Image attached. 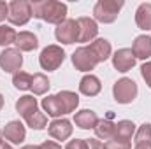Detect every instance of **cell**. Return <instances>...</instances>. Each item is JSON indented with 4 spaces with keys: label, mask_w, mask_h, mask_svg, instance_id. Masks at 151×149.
<instances>
[{
    "label": "cell",
    "mask_w": 151,
    "mask_h": 149,
    "mask_svg": "<svg viewBox=\"0 0 151 149\" xmlns=\"http://www.w3.org/2000/svg\"><path fill=\"white\" fill-rule=\"evenodd\" d=\"M32 16L46 23L60 25L67 18V5L56 0H37L32 4Z\"/></svg>",
    "instance_id": "obj_1"
},
{
    "label": "cell",
    "mask_w": 151,
    "mask_h": 149,
    "mask_svg": "<svg viewBox=\"0 0 151 149\" xmlns=\"http://www.w3.org/2000/svg\"><path fill=\"white\" fill-rule=\"evenodd\" d=\"M16 111L21 114V117L27 121V125L34 130H42L47 123L46 114L39 111L37 100L30 95H25L16 102Z\"/></svg>",
    "instance_id": "obj_2"
},
{
    "label": "cell",
    "mask_w": 151,
    "mask_h": 149,
    "mask_svg": "<svg viewBox=\"0 0 151 149\" xmlns=\"http://www.w3.org/2000/svg\"><path fill=\"white\" fill-rule=\"evenodd\" d=\"M123 5L121 0H99L93 7L95 19L100 23H114Z\"/></svg>",
    "instance_id": "obj_3"
},
{
    "label": "cell",
    "mask_w": 151,
    "mask_h": 149,
    "mask_svg": "<svg viewBox=\"0 0 151 149\" xmlns=\"http://www.w3.org/2000/svg\"><path fill=\"white\" fill-rule=\"evenodd\" d=\"M113 95L118 104H132L134 98L137 97V84H135V81H132L128 77L118 79L113 86Z\"/></svg>",
    "instance_id": "obj_4"
},
{
    "label": "cell",
    "mask_w": 151,
    "mask_h": 149,
    "mask_svg": "<svg viewBox=\"0 0 151 149\" xmlns=\"http://www.w3.org/2000/svg\"><path fill=\"white\" fill-rule=\"evenodd\" d=\"M32 18V4L27 0H12L9 4V14L7 19L12 25H27Z\"/></svg>",
    "instance_id": "obj_5"
},
{
    "label": "cell",
    "mask_w": 151,
    "mask_h": 149,
    "mask_svg": "<svg viewBox=\"0 0 151 149\" xmlns=\"http://www.w3.org/2000/svg\"><path fill=\"white\" fill-rule=\"evenodd\" d=\"M65 60V51L60 46H47L42 49L40 56H39V63L44 70H56Z\"/></svg>",
    "instance_id": "obj_6"
},
{
    "label": "cell",
    "mask_w": 151,
    "mask_h": 149,
    "mask_svg": "<svg viewBox=\"0 0 151 149\" xmlns=\"http://www.w3.org/2000/svg\"><path fill=\"white\" fill-rule=\"evenodd\" d=\"M72 63L77 70L81 72H88V70H93L97 67V58L93 56V53L90 51V47H77L74 53H72Z\"/></svg>",
    "instance_id": "obj_7"
},
{
    "label": "cell",
    "mask_w": 151,
    "mask_h": 149,
    "mask_svg": "<svg viewBox=\"0 0 151 149\" xmlns=\"http://www.w3.org/2000/svg\"><path fill=\"white\" fill-rule=\"evenodd\" d=\"M21 65H23V56H21L19 49L9 47V49H4L0 53V67H2L4 72L16 74V72H19Z\"/></svg>",
    "instance_id": "obj_8"
},
{
    "label": "cell",
    "mask_w": 151,
    "mask_h": 149,
    "mask_svg": "<svg viewBox=\"0 0 151 149\" xmlns=\"http://www.w3.org/2000/svg\"><path fill=\"white\" fill-rule=\"evenodd\" d=\"M55 35L58 39V42L63 44H74L79 39V25L76 19H65L63 23H60L55 30Z\"/></svg>",
    "instance_id": "obj_9"
},
{
    "label": "cell",
    "mask_w": 151,
    "mask_h": 149,
    "mask_svg": "<svg viewBox=\"0 0 151 149\" xmlns=\"http://www.w3.org/2000/svg\"><path fill=\"white\" fill-rule=\"evenodd\" d=\"M135 60H137V58L134 56L132 49L123 47V49H118V51L114 53L113 65H114V69H116L118 72H128L130 69H134Z\"/></svg>",
    "instance_id": "obj_10"
},
{
    "label": "cell",
    "mask_w": 151,
    "mask_h": 149,
    "mask_svg": "<svg viewBox=\"0 0 151 149\" xmlns=\"http://www.w3.org/2000/svg\"><path fill=\"white\" fill-rule=\"evenodd\" d=\"M47 132L56 140H67L72 135V125L69 119H53L47 126Z\"/></svg>",
    "instance_id": "obj_11"
},
{
    "label": "cell",
    "mask_w": 151,
    "mask_h": 149,
    "mask_svg": "<svg viewBox=\"0 0 151 149\" xmlns=\"http://www.w3.org/2000/svg\"><path fill=\"white\" fill-rule=\"evenodd\" d=\"M77 25H79V42H90L97 37L99 34V27L97 23L91 19V18H79L77 19Z\"/></svg>",
    "instance_id": "obj_12"
},
{
    "label": "cell",
    "mask_w": 151,
    "mask_h": 149,
    "mask_svg": "<svg viewBox=\"0 0 151 149\" xmlns=\"http://www.w3.org/2000/svg\"><path fill=\"white\" fill-rule=\"evenodd\" d=\"M74 123H76V126H79L81 130H90V128L97 126L99 116H97V112H93L91 109H83V111L76 112Z\"/></svg>",
    "instance_id": "obj_13"
},
{
    "label": "cell",
    "mask_w": 151,
    "mask_h": 149,
    "mask_svg": "<svg viewBox=\"0 0 151 149\" xmlns=\"http://www.w3.org/2000/svg\"><path fill=\"white\" fill-rule=\"evenodd\" d=\"M132 53L139 60H148L151 56V37H148V35L135 37L134 44H132Z\"/></svg>",
    "instance_id": "obj_14"
},
{
    "label": "cell",
    "mask_w": 151,
    "mask_h": 149,
    "mask_svg": "<svg viewBox=\"0 0 151 149\" xmlns=\"http://www.w3.org/2000/svg\"><path fill=\"white\" fill-rule=\"evenodd\" d=\"M100 90H102V84H100V79L97 75L88 74L79 82V91L83 95H86V97H95V95L100 93Z\"/></svg>",
    "instance_id": "obj_15"
},
{
    "label": "cell",
    "mask_w": 151,
    "mask_h": 149,
    "mask_svg": "<svg viewBox=\"0 0 151 149\" xmlns=\"http://www.w3.org/2000/svg\"><path fill=\"white\" fill-rule=\"evenodd\" d=\"M4 135H5V139L11 140L12 144H19V142L25 140L27 132H25V126H23L19 121H11V123L5 125V128H4Z\"/></svg>",
    "instance_id": "obj_16"
},
{
    "label": "cell",
    "mask_w": 151,
    "mask_h": 149,
    "mask_svg": "<svg viewBox=\"0 0 151 149\" xmlns=\"http://www.w3.org/2000/svg\"><path fill=\"white\" fill-rule=\"evenodd\" d=\"M88 47H90V51L93 53V56L97 58L99 63H100V62H106V60L111 56V42L106 40V39H97V40H93Z\"/></svg>",
    "instance_id": "obj_17"
},
{
    "label": "cell",
    "mask_w": 151,
    "mask_h": 149,
    "mask_svg": "<svg viewBox=\"0 0 151 149\" xmlns=\"http://www.w3.org/2000/svg\"><path fill=\"white\" fill-rule=\"evenodd\" d=\"M56 98L62 105V111L63 114H69V112H74L76 107L79 105V97L76 95L74 91H69V90H63L60 93H56Z\"/></svg>",
    "instance_id": "obj_18"
},
{
    "label": "cell",
    "mask_w": 151,
    "mask_h": 149,
    "mask_svg": "<svg viewBox=\"0 0 151 149\" xmlns=\"http://www.w3.org/2000/svg\"><path fill=\"white\" fill-rule=\"evenodd\" d=\"M114 133H116V123L111 119H99L97 126H95V135L102 140H113Z\"/></svg>",
    "instance_id": "obj_19"
},
{
    "label": "cell",
    "mask_w": 151,
    "mask_h": 149,
    "mask_svg": "<svg viewBox=\"0 0 151 149\" xmlns=\"http://www.w3.org/2000/svg\"><path fill=\"white\" fill-rule=\"evenodd\" d=\"M14 44L18 46L19 51H34V49H37L39 40L32 32H19L16 35V42Z\"/></svg>",
    "instance_id": "obj_20"
},
{
    "label": "cell",
    "mask_w": 151,
    "mask_h": 149,
    "mask_svg": "<svg viewBox=\"0 0 151 149\" xmlns=\"http://www.w3.org/2000/svg\"><path fill=\"white\" fill-rule=\"evenodd\" d=\"M135 133V125L128 119H123V121H118L116 123V133H114V139L116 140H125V142H130L132 135Z\"/></svg>",
    "instance_id": "obj_21"
},
{
    "label": "cell",
    "mask_w": 151,
    "mask_h": 149,
    "mask_svg": "<svg viewBox=\"0 0 151 149\" xmlns=\"http://www.w3.org/2000/svg\"><path fill=\"white\" fill-rule=\"evenodd\" d=\"M135 23L141 30H151V4H141L137 7Z\"/></svg>",
    "instance_id": "obj_22"
},
{
    "label": "cell",
    "mask_w": 151,
    "mask_h": 149,
    "mask_svg": "<svg viewBox=\"0 0 151 149\" xmlns=\"http://www.w3.org/2000/svg\"><path fill=\"white\" fill-rule=\"evenodd\" d=\"M42 107H44V111L47 112V116H51V117H58V116L63 114L62 105H60L56 95H49V97H46V98L42 100Z\"/></svg>",
    "instance_id": "obj_23"
},
{
    "label": "cell",
    "mask_w": 151,
    "mask_h": 149,
    "mask_svg": "<svg viewBox=\"0 0 151 149\" xmlns=\"http://www.w3.org/2000/svg\"><path fill=\"white\" fill-rule=\"evenodd\" d=\"M49 86H51V84H49L47 77L39 72V74H35L34 79H32V88H30V90H32L35 95H44V93L49 90Z\"/></svg>",
    "instance_id": "obj_24"
},
{
    "label": "cell",
    "mask_w": 151,
    "mask_h": 149,
    "mask_svg": "<svg viewBox=\"0 0 151 149\" xmlns=\"http://www.w3.org/2000/svg\"><path fill=\"white\" fill-rule=\"evenodd\" d=\"M32 79H34V75L19 70V72H16L14 77H12V84H14V88L25 91V90H30V88H32Z\"/></svg>",
    "instance_id": "obj_25"
},
{
    "label": "cell",
    "mask_w": 151,
    "mask_h": 149,
    "mask_svg": "<svg viewBox=\"0 0 151 149\" xmlns=\"http://www.w3.org/2000/svg\"><path fill=\"white\" fill-rule=\"evenodd\" d=\"M16 32L14 28L7 27V25H0V46H9L16 42Z\"/></svg>",
    "instance_id": "obj_26"
},
{
    "label": "cell",
    "mask_w": 151,
    "mask_h": 149,
    "mask_svg": "<svg viewBox=\"0 0 151 149\" xmlns=\"http://www.w3.org/2000/svg\"><path fill=\"white\" fill-rule=\"evenodd\" d=\"M139 142H151V125L144 123L139 126V130L135 132V144Z\"/></svg>",
    "instance_id": "obj_27"
},
{
    "label": "cell",
    "mask_w": 151,
    "mask_h": 149,
    "mask_svg": "<svg viewBox=\"0 0 151 149\" xmlns=\"http://www.w3.org/2000/svg\"><path fill=\"white\" fill-rule=\"evenodd\" d=\"M104 149H132L130 146V142H125V140H107L106 144H104Z\"/></svg>",
    "instance_id": "obj_28"
},
{
    "label": "cell",
    "mask_w": 151,
    "mask_h": 149,
    "mask_svg": "<svg viewBox=\"0 0 151 149\" xmlns=\"http://www.w3.org/2000/svg\"><path fill=\"white\" fill-rule=\"evenodd\" d=\"M141 74H142V79L146 81V84L151 88V62H146L141 67Z\"/></svg>",
    "instance_id": "obj_29"
},
{
    "label": "cell",
    "mask_w": 151,
    "mask_h": 149,
    "mask_svg": "<svg viewBox=\"0 0 151 149\" xmlns=\"http://www.w3.org/2000/svg\"><path fill=\"white\" fill-rule=\"evenodd\" d=\"M65 149H88V142L84 139H76V140H70Z\"/></svg>",
    "instance_id": "obj_30"
},
{
    "label": "cell",
    "mask_w": 151,
    "mask_h": 149,
    "mask_svg": "<svg viewBox=\"0 0 151 149\" xmlns=\"http://www.w3.org/2000/svg\"><path fill=\"white\" fill-rule=\"evenodd\" d=\"M7 14H9V4L0 0V21H4L7 18Z\"/></svg>",
    "instance_id": "obj_31"
},
{
    "label": "cell",
    "mask_w": 151,
    "mask_h": 149,
    "mask_svg": "<svg viewBox=\"0 0 151 149\" xmlns=\"http://www.w3.org/2000/svg\"><path fill=\"white\" fill-rule=\"evenodd\" d=\"M86 142H88V149H104L100 140H97V139H88Z\"/></svg>",
    "instance_id": "obj_32"
},
{
    "label": "cell",
    "mask_w": 151,
    "mask_h": 149,
    "mask_svg": "<svg viewBox=\"0 0 151 149\" xmlns=\"http://www.w3.org/2000/svg\"><path fill=\"white\" fill-rule=\"evenodd\" d=\"M40 149H62L56 142H53V140H44L42 144H40Z\"/></svg>",
    "instance_id": "obj_33"
},
{
    "label": "cell",
    "mask_w": 151,
    "mask_h": 149,
    "mask_svg": "<svg viewBox=\"0 0 151 149\" xmlns=\"http://www.w3.org/2000/svg\"><path fill=\"white\" fill-rule=\"evenodd\" d=\"M135 149H151V142H139L135 144Z\"/></svg>",
    "instance_id": "obj_34"
},
{
    "label": "cell",
    "mask_w": 151,
    "mask_h": 149,
    "mask_svg": "<svg viewBox=\"0 0 151 149\" xmlns=\"http://www.w3.org/2000/svg\"><path fill=\"white\" fill-rule=\"evenodd\" d=\"M21 149H40V146H23Z\"/></svg>",
    "instance_id": "obj_35"
},
{
    "label": "cell",
    "mask_w": 151,
    "mask_h": 149,
    "mask_svg": "<svg viewBox=\"0 0 151 149\" xmlns=\"http://www.w3.org/2000/svg\"><path fill=\"white\" fill-rule=\"evenodd\" d=\"M0 149H12V148H11L9 144H2V146H0Z\"/></svg>",
    "instance_id": "obj_36"
},
{
    "label": "cell",
    "mask_w": 151,
    "mask_h": 149,
    "mask_svg": "<svg viewBox=\"0 0 151 149\" xmlns=\"http://www.w3.org/2000/svg\"><path fill=\"white\" fill-rule=\"evenodd\" d=\"M2 107H4V97L0 95V111H2Z\"/></svg>",
    "instance_id": "obj_37"
},
{
    "label": "cell",
    "mask_w": 151,
    "mask_h": 149,
    "mask_svg": "<svg viewBox=\"0 0 151 149\" xmlns=\"http://www.w3.org/2000/svg\"><path fill=\"white\" fill-rule=\"evenodd\" d=\"M2 133H4V132H0V146L4 144V142H2Z\"/></svg>",
    "instance_id": "obj_38"
}]
</instances>
